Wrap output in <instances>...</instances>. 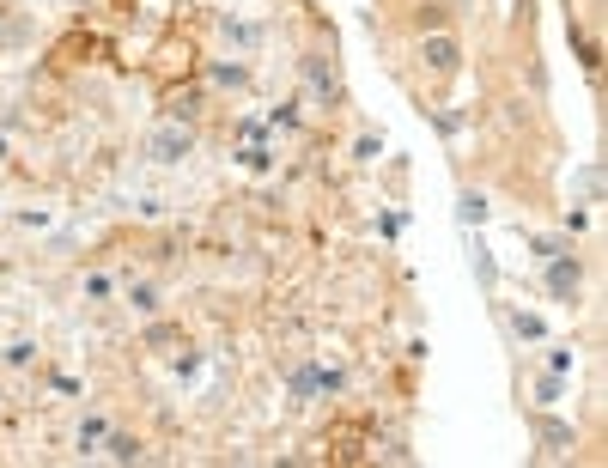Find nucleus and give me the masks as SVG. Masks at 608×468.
<instances>
[{"label": "nucleus", "instance_id": "f257e3e1", "mask_svg": "<svg viewBox=\"0 0 608 468\" xmlns=\"http://www.w3.org/2000/svg\"><path fill=\"white\" fill-rule=\"evenodd\" d=\"M420 61H426V73H432V80L444 86V80H456V73H463V37H456L450 25L444 31H420Z\"/></svg>", "mask_w": 608, "mask_h": 468}, {"label": "nucleus", "instance_id": "f03ea898", "mask_svg": "<svg viewBox=\"0 0 608 468\" xmlns=\"http://www.w3.org/2000/svg\"><path fill=\"white\" fill-rule=\"evenodd\" d=\"M189 152H195V128H189V122H177V116H171V122H159V128L146 134V159H152V165H183Z\"/></svg>", "mask_w": 608, "mask_h": 468}, {"label": "nucleus", "instance_id": "7ed1b4c3", "mask_svg": "<svg viewBox=\"0 0 608 468\" xmlns=\"http://www.w3.org/2000/svg\"><path fill=\"white\" fill-rule=\"evenodd\" d=\"M298 73H304V86L317 92V104H323V110H335V104H341V73H335V61H329L323 49H304V55H298Z\"/></svg>", "mask_w": 608, "mask_h": 468}, {"label": "nucleus", "instance_id": "20e7f679", "mask_svg": "<svg viewBox=\"0 0 608 468\" xmlns=\"http://www.w3.org/2000/svg\"><path fill=\"white\" fill-rule=\"evenodd\" d=\"M542 280H548V298H554V304H578V292H584V262H578L572 250H560V256H548Z\"/></svg>", "mask_w": 608, "mask_h": 468}, {"label": "nucleus", "instance_id": "39448f33", "mask_svg": "<svg viewBox=\"0 0 608 468\" xmlns=\"http://www.w3.org/2000/svg\"><path fill=\"white\" fill-rule=\"evenodd\" d=\"M566 37H572V49H578V61H584V73H590V80H596V67H602V43L578 25V19H566Z\"/></svg>", "mask_w": 608, "mask_h": 468}, {"label": "nucleus", "instance_id": "423d86ee", "mask_svg": "<svg viewBox=\"0 0 608 468\" xmlns=\"http://www.w3.org/2000/svg\"><path fill=\"white\" fill-rule=\"evenodd\" d=\"M536 438H542L548 450H572V444H578V426H566V420H554V414H536Z\"/></svg>", "mask_w": 608, "mask_h": 468}, {"label": "nucleus", "instance_id": "0eeeda50", "mask_svg": "<svg viewBox=\"0 0 608 468\" xmlns=\"http://www.w3.org/2000/svg\"><path fill=\"white\" fill-rule=\"evenodd\" d=\"M140 438H128V432H104V444H98V456H110V462H140Z\"/></svg>", "mask_w": 608, "mask_h": 468}, {"label": "nucleus", "instance_id": "6e6552de", "mask_svg": "<svg viewBox=\"0 0 608 468\" xmlns=\"http://www.w3.org/2000/svg\"><path fill=\"white\" fill-rule=\"evenodd\" d=\"M444 25H450L444 0H420V7H414V31H444Z\"/></svg>", "mask_w": 608, "mask_h": 468}, {"label": "nucleus", "instance_id": "1a4fd4ad", "mask_svg": "<svg viewBox=\"0 0 608 468\" xmlns=\"http://www.w3.org/2000/svg\"><path fill=\"white\" fill-rule=\"evenodd\" d=\"M104 432H110V426H104L98 414H86V420H80V432H73V444H80V456H98V444H104Z\"/></svg>", "mask_w": 608, "mask_h": 468}, {"label": "nucleus", "instance_id": "9d476101", "mask_svg": "<svg viewBox=\"0 0 608 468\" xmlns=\"http://www.w3.org/2000/svg\"><path fill=\"white\" fill-rule=\"evenodd\" d=\"M213 86H232V92L250 86V67L244 61H213Z\"/></svg>", "mask_w": 608, "mask_h": 468}, {"label": "nucleus", "instance_id": "9b49d317", "mask_svg": "<svg viewBox=\"0 0 608 468\" xmlns=\"http://www.w3.org/2000/svg\"><path fill=\"white\" fill-rule=\"evenodd\" d=\"M505 323H511V335H523V341H542V335H548V329H542V317H529V310H511Z\"/></svg>", "mask_w": 608, "mask_h": 468}, {"label": "nucleus", "instance_id": "f8f14e48", "mask_svg": "<svg viewBox=\"0 0 608 468\" xmlns=\"http://www.w3.org/2000/svg\"><path fill=\"white\" fill-rule=\"evenodd\" d=\"M219 31H225V43H238V49H256V43H262V31H250V25H238V19H219Z\"/></svg>", "mask_w": 608, "mask_h": 468}, {"label": "nucleus", "instance_id": "ddd939ff", "mask_svg": "<svg viewBox=\"0 0 608 468\" xmlns=\"http://www.w3.org/2000/svg\"><path fill=\"white\" fill-rule=\"evenodd\" d=\"M456 213H463L469 225H481V219H487V195H475V189H463V201H456Z\"/></svg>", "mask_w": 608, "mask_h": 468}, {"label": "nucleus", "instance_id": "4468645a", "mask_svg": "<svg viewBox=\"0 0 608 468\" xmlns=\"http://www.w3.org/2000/svg\"><path fill=\"white\" fill-rule=\"evenodd\" d=\"M128 304L140 310V317H152V310H159V286H128Z\"/></svg>", "mask_w": 608, "mask_h": 468}, {"label": "nucleus", "instance_id": "2eb2a0df", "mask_svg": "<svg viewBox=\"0 0 608 468\" xmlns=\"http://www.w3.org/2000/svg\"><path fill=\"white\" fill-rule=\"evenodd\" d=\"M171 341H183L177 323H152V329H146V347H171Z\"/></svg>", "mask_w": 608, "mask_h": 468}, {"label": "nucleus", "instance_id": "dca6fc26", "mask_svg": "<svg viewBox=\"0 0 608 468\" xmlns=\"http://www.w3.org/2000/svg\"><path fill=\"white\" fill-rule=\"evenodd\" d=\"M31 359H37V347H31V341H13V347H7V365H13V371H25Z\"/></svg>", "mask_w": 608, "mask_h": 468}, {"label": "nucleus", "instance_id": "f3484780", "mask_svg": "<svg viewBox=\"0 0 608 468\" xmlns=\"http://www.w3.org/2000/svg\"><path fill=\"white\" fill-rule=\"evenodd\" d=\"M560 389H566V377H560V371H548V377H536V396H542V402H554V396H560Z\"/></svg>", "mask_w": 608, "mask_h": 468}, {"label": "nucleus", "instance_id": "a211bd4d", "mask_svg": "<svg viewBox=\"0 0 608 468\" xmlns=\"http://www.w3.org/2000/svg\"><path fill=\"white\" fill-rule=\"evenodd\" d=\"M578 189H584V195L596 201V195H602V171H596V165H584V177H578Z\"/></svg>", "mask_w": 608, "mask_h": 468}, {"label": "nucleus", "instance_id": "6ab92c4d", "mask_svg": "<svg viewBox=\"0 0 608 468\" xmlns=\"http://www.w3.org/2000/svg\"><path fill=\"white\" fill-rule=\"evenodd\" d=\"M548 371L566 377V371H572V347H548Z\"/></svg>", "mask_w": 608, "mask_h": 468}, {"label": "nucleus", "instance_id": "aec40b11", "mask_svg": "<svg viewBox=\"0 0 608 468\" xmlns=\"http://www.w3.org/2000/svg\"><path fill=\"white\" fill-rule=\"evenodd\" d=\"M450 13H475V0H450Z\"/></svg>", "mask_w": 608, "mask_h": 468}]
</instances>
